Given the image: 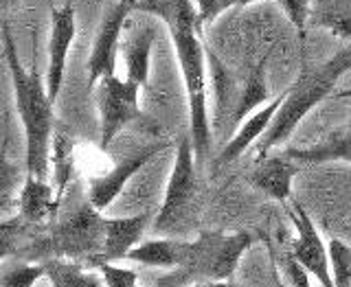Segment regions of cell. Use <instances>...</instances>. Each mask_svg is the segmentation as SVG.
Returning <instances> with one entry per match:
<instances>
[{"label":"cell","mask_w":351,"mask_h":287,"mask_svg":"<svg viewBox=\"0 0 351 287\" xmlns=\"http://www.w3.org/2000/svg\"><path fill=\"white\" fill-rule=\"evenodd\" d=\"M351 71V42L332 58L316 66H303L296 82L290 86L288 92H283V103L274 116L272 125L257 142V158L268 156V153L283 145L301 121L312 112V110L323 103L327 97H334L336 86L343 77Z\"/></svg>","instance_id":"3957f363"},{"label":"cell","mask_w":351,"mask_h":287,"mask_svg":"<svg viewBox=\"0 0 351 287\" xmlns=\"http://www.w3.org/2000/svg\"><path fill=\"white\" fill-rule=\"evenodd\" d=\"M266 60H268V55L263 60H259V64L248 73V79L244 88H241L237 103H235L233 125H239L246 116L257 112L261 105H266L270 101V88L266 82Z\"/></svg>","instance_id":"d6986e66"},{"label":"cell","mask_w":351,"mask_h":287,"mask_svg":"<svg viewBox=\"0 0 351 287\" xmlns=\"http://www.w3.org/2000/svg\"><path fill=\"white\" fill-rule=\"evenodd\" d=\"M277 3L283 9L285 18L292 22V27L299 31L303 38L307 22H310V14H312V0H277Z\"/></svg>","instance_id":"4316f807"},{"label":"cell","mask_w":351,"mask_h":287,"mask_svg":"<svg viewBox=\"0 0 351 287\" xmlns=\"http://www.w3.org/2000/svg\"><path fill=\"white\" fill-rule=\"evenodd\" d=\"M186 287H237L233 281H206V283H195V285H186Z\"/></svg>","instance_id":"f546056e"},{"label":"cell","mask_w":351,"mask_h":287,"mask_svg":"<svg viewBox=\"0 0 351 287\" xmlns=\"http://www.w3.org/2000/svg\"><path fill=\"white\" fill-rule=\"evenodd\" d=\"M141 86L130 79H119L117 75L106 77L95 88V101L99 110V147L110 149L114 138L130 123L141 118Z\"/></svg>","instance_id":"52a82bcc"},{"label":"cell","mask_w":351,"mask_h":287,"mask_svg":"<svg viewBox=\"0 0 351 287\" xmlns=\"http://www.w3.org/2000/svg\"><path fill=\"white\" fill-rule=\"evenodd\" d=\"M274 281H277V287H281V279H279V274H277V266H274Z\"/></svg>","instance_id":"d6a6232c"},{"label":"cell","mask_w":351,"mask_h":287,"mask_svg":"<svg viewBox=\"0 0 351 287\" xmlns=\"http://www.w3.org/2000/svg\"><path fill=\"white\" fill-rule=\"evenodd\" d=\"M53 162H55V182H58V195L62 200V195L66 191V184L73 178V140L66 134L53 136Z\"/></svg>","instance_id":"7402d4cb"},{"label":"cell","mask_w":351,"mask_h":287,"mask_svg":"<svg viewBox=\"0 0 351 287\" xmlns=\"http://www.w3.org/2000/svg\"><path fill=\"white\" fill-rule=\"evenodd\" d=\"M156 31L154 27H136L128 33L125 42H121V51H123L128 79L145 88L149 82V64H152V47Z\"/></svg>","instance_id":"e0dca14e"},{"label":"cell","mask_w":351,"mask_h":287,"mask_svg":"<svg viewBox=\"0 0 351 287\" xmlns=\"http://www.w3.org/2000/svg\"><path fill=\"white\" fill-rule=\"evenodd\" d=\"M152 224H154V215L149 211L130 217H106L104 250L93 261V266L97 268L101 263H117L128 259V255L141 244L143 235H145L147 228H152Z\"/></svg>","instance_id":"7c38bea8"},{"label":"cell","mask_w":351,"mask_h":287,"mask_svg":"<svg viewBox=\"0 0 351 287\" xmlns=\"http://www.w3.org/2000/svg\"><path fill=\"white\" fill-rule=\"evenodd\" d=\"M195 3V11H197V25L200 29L208 22H213L215 18H219L224 14L222 0H193Z\"/></svg>","instance_id":"83f0119b"},{"label":"cell","mask_w":351,"mask_h":287,"mask_svg":"<svg viewBox=\"0 0 351 287\" xmlns=\"http://www.w3.org/2000/svg\"><path fill=\"white\" fill-rule=\"evenodd\" d=\"M197 195H200V182H197V160L193 151V142L186 136L178 142L173 156V167L169 173L167 186L156 217H154L152 230L167 237L184 226L195 213Z\"/></svg>","instance_id":"8992f818"},{"label":"cell","mask_w":351,"mask_h":287,"mask_svg":"<svg viewBox=\"0 0 351 287\" xmlns=\"http://www.w3.org/2000/svg\"><path fill=\"white\" fill-rule=\"evenodd\" d=\"M277 261H279L277 266L283 270L285 279H288V281L292 283V287H312V283H310V277H312V274L307 272V270L301 266V263L294 259V255L290 252L288 246H285V248L281 250V255H279Z\"/></svg>","instance_id":"d4e9b609"},{"label":"cell","mask_w":351,"mask_h":287,"mask_svg":"<svg viewBox=\"0 0 351 287\" xmlns=\"http://www.w3.org/2000/svg\"><path fill=\"white\" fill-rule=\"evenodd\" d=\"M44 266L51 287H106L101 272L88 270L82 261L51 259Z\"/></svg>","instance_id":"ffe728a7"},{"label":"cell","mask_w":351,"mask_h":287,"mask_svg":"<svg viewBox=\"0 0 351 287\" xmlns=\"http://www.w3.org/2000/svg\"><path fill=\"white\" fill-rule=\"evenodd\" d=\"M310 18L314 25L327 29L332 36L351 42V0H323Z\"/></svg>","instance_id":"44dd1931"},{"label":"cell","mask_w":351,"mask_h":287,"mask_svg":"<svg viewBox=\"0 0 351 287\" xmlns=\"http://www.w3.org/2000/svg\"><path fill=\"white\" fill-rule=\"evenodd\" d=\"M60 202H62L60 195L53 193V186L47 180L27 173L18 197V208H20L18 217L31 226L42 224L55 215V211L60 208Z\"/></svg>","instance_id":"9a60e30c"},{"label":"cell","mask_w":351,"mask_h":287,"mask_svg":"<svg viewBox=\"0 0 351 287\" xmlns=\"http://www.w3.org/2000/svg\"><path fill=\"white\" fill-rule=\"evenodd\" d=\"M290 158L305 164L323 162H349L351 164V121L347 125L329 132L325 138L310 147H290L285 149Z\"/></svg>","instance_id":"2e32d148"},{"label":"cell","mask_w":351,"mask_h":287,"mask_svg":"<svg viewBox=\"0 0 351 287\" xmlns=\"http://www.w3.org/2000/svg\"><path fill=\"white\" fill-rule=\"evenodd\" d=\"M169 147H171L169 142H154V145L143 147L134 153H130V156H125L123 160H119L108 173L93 175V178L88 180V200H90V204L97 211L104 213L106 208L112 206L117 197L123 193L125 184L134 178L143 167H147L154 158L160 156V153L167 151Z\"/></svg>","instance_id":"9c48e42d"},{"label":"cell","mask_w":351,"mask_h":287,"mask_svg":"<svg viewBox=\"0 0 351 287\" xmlns=\"http://www.w3.org/2000/svg\"><path fill=\"white\" fill-rule=\"evenodd\" d=\"M296 175V160L288 153H277V156L257 158L255 167L248 173V182L266 193L277 202H288L292 195V182Z\"/></svg>","instance_id":"5bb4252c"},{"label":"cell","mask_w":351,"mask_h":287,"mask_svg":"<svg viewBox=\"0 0 351 287\" xmlns=\"http://www.w3.org/2000/svg\"><path fill=\"white\" fill-rule=\"evenodd\" d=\"M334 97L336 99H351V88H345V90H336Z\"/></svg>","instance_id":"4dcf8cb0"},{"label":"cell","mask_w":351,"mask_h":287,"mask_svg":"<svg viewBox=\"0 0 351 287\" xmlns=\"http://www.w3.org/2000/svg\"><path fill=\"white\" fill-rule=\"evenodd\" d=\"M3 51H5L7 71L11 77V88H14L16 110H18L22 129H25L27 173L47 180L49 167H51L53 136H55L53 134L55 101L49 97L47 79H42L36 71H27L25 66H22L7 25L3 27Z\"/></svg>","instance_id":"6da1fadb"},{"label":"cell","mask_w":351,"mask_h":287,"mask_svg":"<svg viewBox=\"0 0 351 287\" xmlns=\"http://www.w3.org/2000/svg\"><path fill=\"white\" fill-rule=\"evenodd\" d=\"M77 36V18L73 5H62L51 11V33H49V64H47V88L49 97L58 101L64 84L66 62Z\"/></svg>","instance_id":"8fae6325"},{"label":"cell","mask_w":351,"mask_h":287,"mask_svg":"<svg viewBox=\"0 0 351 287\" xmlns=\"http://www.w3.org/2000/svg\"><path fill=\"white\" fill-rule=\"evenodd\" d=\"M255 3H261V0H222V7L226 11V9H235V7H248Z\"/></svg>","instance_id":"f1b7e54d"},{"label":"cell","mask_w":351,"mask_h":287,"mask_svg":"<svg viewBox=\"0 0 351 287\" xmlns=\"http://www.w3.org/2000/svg\"><path fill=\"white\" fill-rule=\"evenodd\" d=\"M329 266L334 287H351V246L343 239H329Z\"/></svg>","instance_id":"603a6c76"},{"label":"cell","mask_w":351,"mask_h":287,"mask_svg":"<svg viewBox=\"0 0 351 287\" xmlns=\"http://www.w3.org/2000/svg\"><path fill=\"white\" fill-rule=\"evenodd\" d=\"M252 246L248 233H200L186 244V255L178 268L158 279L156 287H186L206 281H228L244 252Z\"/></svg>","instance_id":"277c9868"},{"label":"cell","mask_w":351,"mask_h":287,"mask_svg":"<svg viewBox=\"0 0 351 287\" xmlns=\"http://www.w3.org/2000/svg\"><path fill=\"white\" fill-rule=\"evenodd\" d=\"M44 277H47V266L14 263V266H7L3 272V287H33Z\"/></svg>","instance_id":"cb8c5ba5"},{"label":"cell","mask_w":351,"mask_h":287,"mask_svg":"<svg viewBox=\"0 0 351 287\" xmlns=\"http://www.w3.org/2000/svg\"><path fill=\"white\" fill-rule=\"evenodd\" d=\"M97 270L101 272L106 287H141L138 285V274L132 268L114 266V263H101V266H97ZM154 287H156V285H154Z\"/></svg>","instance_id":"484cf974"},{"label":"cell","mask_w":351,"mask_h":287,"mask_svg":"<svg viewBox=\"0 0 351 287\" xmlns=\"http://www.w3.org/2000/svg\"><path fill=\"white\" fill-rule=\"evenodd\" d=\"M290 219L296 228V237L288 241V248L294 259L321 283V287H334L332 281V266H329V248L318 235L312 217L299 202H292Z\"/></svg>","instance_id":"30bf717a"},{"label":"cell","mask_w":351,"mask_h":287,"mask_svg":"<svg viewBox=\"0 0 351 287\" xmlns=\"http://www.w3.org/2000/svg\"><path fill=\"white\" fill-rule=\"evenodd\" d=\"M106 241V217L90 204H80L75 211L55 224L47 237L36 239L27 246L29 257H51L93 263L104 250Z\"/></svg>","instance_id":"5b68a950"},{"label":"cell","mask_w":351,"mask_h":287,"mask_svg":"<svg viewBox=\"0 0 351 287\" xmlns=\"http://www.w3.org/2000/svg\"><path fill=\"white\" fill-rule=\"evenodd\" d=\"M14 5H18V0H3V9H11Z\"/></svg>","instance_id":"1f68e13d"},{"label":"cell","mask_w":351,"mask_h":287,"mask_svg":"<svg viewBox=\"0 0 351 287\" xmlns=\"http://www.w3.org/2000/svg\"><path fill=\"white\" fill-rule=\"evenodd\" d=\"M134 11V0H119V3L106 11L99 25L95 44L88 58V88H97L106 77L117 75V53L121 51V36H123L125 22Z\"/></svg>","instance_id":"ba28073f"},{"label":"cell","mask_w":351,"mask_h":287,"mask_svg":"<svg viewBox=\"0 0 351 287\" xmlns=\"http://www.w3.org/2000/svg\"><path fill=\"white\" fill-rule=\"evenodd\" d=\"M186 244H189V241L171 239V237L147 239V241H141V244L130 252L128 261L141 263V266H147V268L173 270L182 263L186 255Z\"/></svg>","instance_id":"ac0fdd59"},{"label":"cell","mask_w":351,"mask_h":287,"mask_svg":"<svg viewBox=\"0 0 351 287\" xmlns=\"http://www.w3.org/2000/svg\"><path fill=\"white\" fill-rule=\"evenodd\" d=\"M165 27L169 29V38L178 60L186 108H189V138L193 142L195 160L200 164L208 147H211V123H208V105H206V51L200 40V25H197V11L193 0H182L180 7L165 20Z\"/></svg>","instance_id":"7a4b0ae2"},{"label":"cell","mask_w":351,"mask_h":287,"mask_svg":"<svg viewBox=\"0 0 351 287\" xmlns=\"http://www.w3.org/2000/svg\"><path fill=\"white\" fill-rule=\"evenodd\" d=\"M281 103H283V95L274 97L272 101H268L266 105H261L257 112H252L250 116H246L244 121H241V123L237 125V132L233 134V138L226 142L222 153L217 156L215 169L228 167L230 162H235L241 153L248 151L257 140H261V136L266 134L268 127L272 125L274 116H277Z\"/></svg>","instance_id":"4fadbf2b"}]
</instances>
